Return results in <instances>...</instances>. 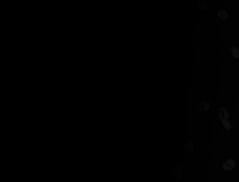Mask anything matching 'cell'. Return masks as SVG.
<instances>
[{"label": "cell", "instance_id": "6da1fadb", "mask_svg": "<svg viewBox=\"0 0 239 182\" xmlns=\"http://www.w3.org/2000/svg\"><path fill=\"white\" fill-rule=\"evenodd\" d=\"M218 116H220V120L222 123L223 127L226 130H231L232 129V124L230 121L228 120L229 119V112L225 107H220L218 110Z\"/></svg>", "mask_w": 239, "mask_h": 182}, {"label": "cell", "instance_id": "7a4b0ae2", "mask_svg": "<svg viewBox=\"0 0 239 182\" xmlns=\"http://www.w3.org/2000/svg\"><path fill=\"white\" fill-rule=\"evenodd\" d=\"M235 166H236V163L233 160V159H229V160H226L224 161V163H222V169L224 171H232V170H234Z\"/></svg>", "mask_w": 239, "mask_h": 182}, {"label": "cell", "instance_id": "3957f363", "mask_svg": "<svg viewBox=\"0 0 239 182\" xmlns=\"http://www.w3.org/2000/svg\"><path fill=\"white\" fill-rule=\"evenodd\" d=\"M218 15L220 17V20H222V21H226L228 19V13L226 11H223V9H220V11H218Z\"/></svg>", "mask_w": 239, "mask_h": 182}, {"label": "cell", "instance_id": "277c9868", "mask_svg": "<svg viewBox=\"0 0 239 182\" xmlns=\"http://www.w3.org/2000/svg\"><path fill=\"white\" fill-rule=\"evenodd\" d=\"M231 52H232V54H233V57L234 59L239 58V49L238 48L233 47V48H231Z\"/></svg>", "mask_w": 239, "mask_h": 182}]
</instances>
